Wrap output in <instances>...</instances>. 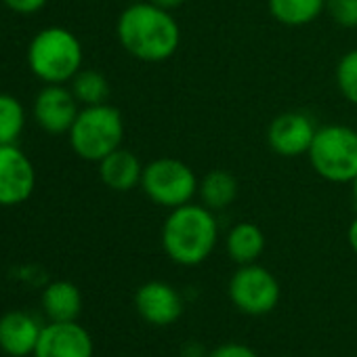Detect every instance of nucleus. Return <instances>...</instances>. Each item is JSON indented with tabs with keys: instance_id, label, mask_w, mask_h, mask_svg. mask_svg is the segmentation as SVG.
<instances>
[{
	"instance_id": "obj_23",
	"label": "nucleus",
	"mask_w": 357,
	"mask_h": 357,
	"mask_svg": "<svg viewBox=\"0 0 357 357\" xmlns=\"http://www.w3.org/2000/svg\"><path fill=\"white\" fill-rule=\"evenodd\" d=\"M208 357H259V355L248 344L225 342V344H219L217 349H213Z\"/></svg>"
},
{
	"instance_id": "obj_4",
	"label": "nucleus",
	"mask_w": 357,
	"mask_h": 357,
	"mask_svg": "<svg viewBox=\"0 0 357 357\" xmlns=\"http://www.w3.org/2000/svg\"><path fill=\"white\" fill-rule=\"evenodd\" d=\"M74 153L86 162H101L105 155L122 147L124 120L122 114L107 103L80 107L70 132Z\"/></svg>"
},
{
	"instance_id": "obj_18",
	"label": "nucleus",
	"mask_w": 357,
	"mask_h": 357,
	"mask_svg": "<svg viewBox=\"0 0 357 357\" xmlns=\"http://www.w3.org/2000/svg\"><path fill=\"white\" fill-rule=\"evenodd\" d=\"M328 0H269V11L275 22L288 28L313 24L324 11Z\"/></svg>"
},
{
	"instance_id": "obj_25",
	"label": "nucleus",
	"mask_w": 357,
	"mask_h": 357,
	"mask_svg": "<svg viewBox=\"0 0 357 357\" xmlns=\"http://www.w3.org/2000/svg\"><path fill=\"white\" fill-rule=\"evenodd\" d=\"M149 3H153L155 7L166 9V11H176L178 7L185 5V0H149Z\"/></svg>"
},
{
	"instance_id": "obj_12",
	"label": "nucleus",
	"mask_w": 357,
	"mask_h": 357,
	"mask_svg": "<svg viewBox=\"0 0 357 357\" xmlns=\"http://www.w3.org/2000/svg\"><path fill=\"white\" fill-rule=\"evenodd\" d=\"M137 313L153 326H170L183 313V298L166 282H147L135 294Z\"/></svg>"
},
{
	"instance_id": "obj_5",
	"label": "nucleus",
	"mask_w": 357,
	"mask_h": 357,
	"mask_svg": "<svg viewBox=\"0 0 357 357\" xmlns=\"http://www.w3.org/2000/svg\"><path fill=\"white\" fill-rule=\"evenodd\" d=\"M313 170L330 183H353L357 176V128L344 124L317 126L309 147Z\"/></svg>"
},
{
	"instance_id": "obj_14",
	"label": "nucleus",
	"mask_w": 357,
	"mask_h": 357,
	"mask_svg": "<svg viewBox=\"0 0 357 357\" xmlns=\"http://www.w3.org/2000/svg\"><path fill=\"white\" fill-rule=\"evenodd\" d=\"M143 164L130 149L118 147L109 155H105L99 162V176L105 188L112 192H130L135 188H141V176H143Z\"/></svg>"
},
{
	"instance_id": "obj_27",
	"label": "nucleus",
	"mask_w": 357,
	"mask_h": 357,
	"mask_svg": "<svg viewBox=\"0 0 357 357\" xmlns=\"http://www.w3.org/2000/svg\"><path fill=\"white\" fill-rule=\"evenodd\" d=\"M351 188H353V198H355V204H357V176L353 178V183H351Z\"/></svg>"
},
{
	"instance_id": "obj_19",
	"label": "nucleus",
	"mask_w": 357,
	"mask_h": 357,
	"mask_svg": "<svg viewBox=\"0 0 357 357\" xmlns=\"http://www.w3.org/2000/svg\"><path fill=\"white\" fill-rule=\"evenodd\" d=\"M70 89L82 107L107 103V97H109V82L97 70H80L70 80Z\"/></svg>"
},
{
	"instance_id": "obj_17",
	"label": "nucleus",
	"mask_w": 357,
	"mask_h": 357,
	"mask_svg": "<svg viewBox=\"0 0 357 357\" xmlns=\"http://www.w3.org/2000/svg\"><path fill=\"white\" fill-rule=\"evenodd\" d=\"M225 250L229 259L238 265L257 263L265 250V234L261 231L259 225L250 221H242L229 229L225 238Z\"/></svg>"
},
{
	"instance_id": "obj_1",
	"label": "nucleus",
	"mask_w": 357,
	"mask_h": 357,
	"mask_svg": "<svg viewBox=\"0 0 357 357\" xmlns=\"http://www.w3.org/2000/svg\"><path fill=\"white\" fill-rule=\"evenodd\" d=\"M116 34L122 49L145 63L170 59L181 43V30L172 11L160 9L149 0L132 3L120 13Z\"/></svg>"
},
{
	"instance_id": "obj_9",
	"label": "nucleus",
	"mask_w": 357,
	"mask_h": 357,
	"mask_svg": "<svg viewBox=\"0 0 357 357\" xmlns=\"http://www.w3.org/2000/svg\"><path fill=\"white\" fill-rule=\"evenodd\" d=\"M80 112V103L74 97L72 89L63 84H47L38 91L34 99V120L36 124L51 135L70 132L76 116Z\"/></svg>"
},
{
	"instance_id": "obj_3",
	"label": "nucleus",
	"mask_w": 357,
	"mask_h": 357,
	"mask_svg": "<svg viewBox=\"0 0 357 357\" xmlns=\"http://www.w3.org/2000/svg\"><path fill=\"white\" fill-rule=\"evenodd\" d=\"M26 59L32 74L45 84H66L82 70L84 53L72 30L51 26L34 34Z\"/></svg>"
},
{
	"instance_id": "obj_2",
	"label": "nucleus",
	"mask_w": 357,
	"mask_h": 357,
	"mask_svg": "<svg viewBox=\"0 0 357 357\" xmlns=\"http://www.w3.org/2000/svg\"><path fill=\"white\" fill-rule=\"evenodd\" d=\"M219 242V221L204 204L172 208L162 225V248L176 265L194 267L204 263Z\"/></svg>"
},
{
	"instance_id": "obj_8",
	"label": "nucleus",
	"mask_w": 357,
	"mask_h": 357,
	"mask_svg": "<svg viewBox=\"0 0 357 357\" xmlns=\"http://www.w3.org/2000/svg\"><path fill=\"white\" fill-rule=\"evenodd\" d=\"M36 190V168L17 145H0V206H20Z\"/></svg>"
},
{
	"instance_id": "obj_22",
	"label": "nucleus",
	"mask_w": 357,
	"mask_h": 357,
	"mask_svg": "<svg viewBox=\"0 0 357 357\" xmlns=\"http://www.w3.org/2000/svg\"><path fill=\"white\" fill-rule=\"evenodd\" d=\"M326 13L340 28H357V0H328Z\"/></svg>"
},
{
	"instance_id": "obj_28",
	"label": "nucleus",
	"mask_w": 357,
	"mask_h": 357,
	"mask_svg": "<svg viewBox=\"0 0 357 357\" xmlns=\"http://www.w3.org/2000/svg\"><path fill=\"white\" fill-rule=\"evenodd\" d=\"M0 38H3V28H0Z\"/></svg>"
},
{
	"instance_id": "obj_11",
	"label": "nucleus",
	"mask_w": 357,
	"mask_h": 357,
	"mask_svg": "<svg viewBox=\"0 0 357 357\" xmlns=\"http://www.w3.org/2000/svg\"><path fill=\"white\" fill-rule=\"evenodd\" d=\"M95 344L78 321H51L43 326L34 357H93Z\"/></svg>"
},
{
	"instance_id": "obj_13",
	"label": "nucleus",
	"mask_w": 357,
	"mask_h": 357,
	"mask_svg": "<svg viewBox=\"0 0 357 357\" xmlns=\"http://www.w3.org/2000/svg\"><path fill=\"white\" fill-rule=\"evenodd\" d=\"M43 326L26 311H9L0 317V351L11 357L34 355Z\"/></svg>"
},
{
	"instance_id": "obj_20",
	"label": "nucleus",
	"mask_w": 357,
	"mask_h": 357,
	"mask_svg": "<svg viewBox=\"0 0 357 357\" xmlns=\"http://www.w3.org/2000/svg\"><path fill=\"white\" fill-rule=\"evenodd\" d=\"M26 126L24 103L9 93H0V145L17 143Z\"/></svg>"
},
{
	"instance_id": "obj_15",
	"label": "nucleus",
	"mask_w": 357,
	"mask_h": 357,
	"mask_svg": "<svg viewBox=\"0 0 357 357\" xmlns=\"http://www.w3.org/2000/svg\"><path fill=\"white\" fill-rule=\"evenodd\" d=\"M43 309L51 321H76L82 311L80 288L68 280L51 282L43 292Z\"/></svg>"
},
{
	"instance_id": "obj_10",
	"label": "nucleus",
	"mask_w": 357,
	"mask_h": 357,
	"mask_svg": "<svg viewBox=\"0 0 357 357\" xmlns=\"http://www.w3.org/2000/svg\"><path fill=\"white\" fill-rule=\"evenodd\" d=\"M317 132L311 116L303 112H284L275 120H271L267 130L269 147L282 158H298L307 155Z\"/></svg>"
},
{
	"instance_id": "obj_6",
	"label": "nucleus",
	"mask_w": 357,
	"mask_h": 357,
	"mask_svg": "<svg viewBox=\"0 0 357 357\" xmlns=\"http://www.w3.org/2000/svg\"><path fill=\"white\" fill-rule=\"evenodd\" d=\"M198 183L194 168L176 158H158L143 168L141 190L145 196L168 211L194 202L198 196Z\"/></svg>"
},
{
	"instance_id": "obj_26",
	"label": "nucleus",
	"mask_w": 357,
	"mask_h": 357,
	"mask_svg": "<svg viewBox=\"0 0 357 357\" xmlns=\"http://www.w3.org/2000/svg\"><path fill=\"white\" fill-rule=\"evenodd\" d=\"M347 242H349L351 250L357 255V217L351 221V225H349V229H347Z\"/></svg>"
},
{
	"instance_id": "obj_16",
	"label": "nucleus",
	"mask_w": 357,
	"mask_h": 357,
	"mask_svg": "<svg viewBox=\"0 0 357 357\" xmlns=\"http://www.w3.org/2000/svg\"><path fill=\"white\" fill-rule=\"evenodd\" d=\"M198 198L213 213L225 211L238 198V178L229 170H208L198 183Z\"/></svg>"
},
{
	"instance_id": "obj_21",
	"label": "nucleus",
	"mask_w": 357,
	"mask_h": 357,
	"mask_svg": "<svg viewBox=\"0 0 357 357\" xmlns=\"http://www.w3.org/2000/svg\"><path fill=\"white\" fill-rule=\"evenodd\" d=\"M336 86L349 103L357 105V49L340 57L336 66Z\"/></svg>"
},
{
	"instance_id": "obj_7",
	"label": "nucleus",
	"mask_w": 357,
	"mask_h": 357,
	"mask_svg": "<svg viewBox=\"0 0 357 357\" xmlns=\"http://www.w3.org/2000/svg\"><path fill=\"white\" fill-rule=\"evenodd\" d=\"M229 298L246 315H267L280 303V282L257 263L240 265L229 280Z\"/></svg>"
},
{
	"instance_id": "obj_24",
	"label": "nucleus",
	"mask_w": 357,
	"mask_h": 357,
	"mask_svg": "<svg viewBox=\"0 0 357 357\" xmlns=\"http://www.w3.org/2000/svg\"><path fill=\"white\" fill-rule=\"evenodd\" d=\"M49 0H3V5L17 15H34L47 7Z\"/></svg>"
}]
</instances>
